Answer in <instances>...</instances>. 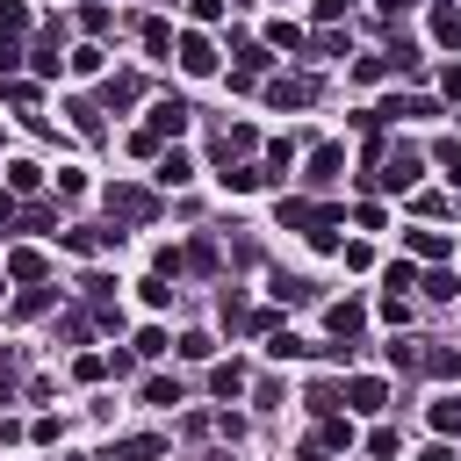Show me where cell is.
<instances>
[{
  "label": "cell",
  "instance_id": "7dc6e473",
  "mask_svg": "<svg viewBox=\"0 0 461 461\" xmlns=\"http://www.w3.org/2000/svg\"><path fill=\"white\" fill-rule=\"evenodd\" d=\"M432 158H439V166L461 180V137H439V144H432Z\"/></svg>",
  "mask_w": 461,
  "mask_h": 461
},
{
  "label": "cell",
  "instance_id": "c3c4849f",
  "mask_svg": "<svg viewBox=\"0 0 461 461\" xmlns=\"http://www.w3.org/2000/svg\"><path fill=\"white\" fill-rule=\"evenodd\" d=\"M29 50H22V36H0V79H14V65H22Z\"/></svg>",
  "mask_w": 461,
  "mask_h": 461
},
{
  "label": "cell",
  "instance_id": "6125c7cd",
  "mask_svg": "<svg viewBox=\"0 0 461 461\" xmlns=\"http://www.w3.org/2000/svg\"><path fill=\"white\" fill-rule=\"evenodd\" d=\"M58 461H79V454H58Z\"/></svg>",
  "mask_w": 461,
  "mask_h": 461
},
{
  "label": "cell",
  "instance_id": "836d02e7",
  "mask_svg": "<svg viewBox=\"0 0 461 461\" xmlns=\"http://www.w3.org/2000/svg\"><path fill=\"white\" fill-rule=\"evenodd\" d=\"M137 36H144V50H151V58H166V50H173V29H166V22H158V14H151V22H144V29H137Z\"/></svg>",
  "mask_w": 461,
  "mask_h": 461
},
{
  "label": "cell",
  "instance_id": "f6af8a7d",
  "mask_svg": "<svg viewBox=\"0 0 461 461\" xmlns=\"http://www.w3.org/2000/svg\"><path fill=\"white\" fill-rule=\"evenodd\" d=\"M72 375H79V382H101V375H108V353H79Z\"/></svg>",
  "mask_w": 461,
  "mask_h": 461
},
{
  "label": "cell",
  "instance_id": "603a6c76",
  "mask_svg": "<svg viewBox=\"0 0 461 461\" xmlns=\"http://www.w3.org/2000/svg\"><path fill=\"white\" fill-rule=\"evenodd\" d=\"M432 43L439 50H461V7H432Z\"/></svg>",
  "mask_w": 461,
  "mask_h": 461
},
{
  "label": "cell",
  "instance_id": "f35d334b",
  "mask_svg": "<svg viewBox=\"0 0 461 461\" xmlns=\"http://www.w3.org/2000/svg\"><path fill=\"white\" fill-rule=\"evenodd\" d=\"M267 353H274V360H295V353H317V346H303L295 331H274V339H267Z\"/></svg>",
  "mask_w": 461,
  "mask_h": 461
},
{
  "label": "cell",
  "instance_id": "d4e9b609",
  "mask_svg": "<svg viewBox=\"0 0 461 461\" xmlns=\"http://www.w3.org/2000/svg\"><path fill=\"white\" fill-rule=\"evenodd\" d=\"M187 173H194L187 151H158V187H187Z\"/></svg>",
  "mask_w": 461,
  "mask_h": 461
},
{
  "label": "cell",
  "instance_id": "484cf974",
  "mask_svg": "<svg viewBox=\"0 0 461 461\" xmlns=\"http://www.w3.org/2000/svg\"><path fill=\"white\" fill-rule=\"evenodd\" d=\"M267 180H274L267 166H223V187H230V194H252V187H267Z\"/></svg>",
  "mask_w": 461,
  "mask_h": 461
},
{
  "label": "cell",
  "instance_id": "e0dca14e",
  "mask_svg": "<svg viewBox=\"0 0 461 461\" xmlns=\"http://www.w3.org/2000/svg\"><path fill=\"white\" fill-rule=\"evenodd\" d=\"M324 216V202H303V194H281V230H310Z\"/></svg>",
  "mask_w": 461,
  "mask_h": 461
},
{
  "label": "cell",
  "instance_id": "cb8c5ba5",
  "mask_svg": "<svg viewBox=\"0 0 461 461\" xmlns=\"http://www.w3.org/2000/svg\"><path fill=\"white\" fill-rule=\"evenodd\" d=\"M267 50H310V36H303V29L281 14V22H267Z\"/></svg>",
  "mask_w": 461,
  "mask_h": 461
},
{
  "label": "cell",
  "instance_id": "94428289",
  "mask_svg": "<svg viewBox=\"0 0 461 461\" xmlns=\"http://www.w3.org/2000/svg\"><path fill=\"white\" fill-rule=\"evenodd\" d=\"M418 461H454V454H447V447H425V454H418Z\"/></svg>",
  "mask_w": 461,
  "mask_h": 461
},
{
  "label": "cell",
  "instance_id": "74e56055",
  "mask_svg": "<svg viewBox=\"0 0 461 461\" xmlns=\"http://www.w3.org/2000/svg\"><path fill=\"white\" fill-rule=\"evenodd\" d=\"M7 180H14V194H36V187H43V166L22 158V166H7Z\"/></svg>",
  "mask_w": 461,
  "mask_h": 461
},
{
  "label": "cell",
  "instance_id": "6f0895ef",
  "mask_svg": "<svg viewBox=\"0 0 461 461\" xmlns=\"http://www.w3.org/2000/svg\"><path fill=\"white\" fill-rule=\"evenodd\" d=\"M439 94H447V101H461V65H447V72H439Z\"/></svg>",
  "mask_w": 461,
  "mask_h": 461
},
{
  "label": "cell",
  "instance_id": "11a10c76",
  "mask_svg": "<svg viewBox=\"0 0 461 461\" xmlns=\"http://www.w3.org/2000/svg\"><path fill=\"white\" fill-rule=\"evenodd\" d=\"M187 14L194 22H223V0H187Z\"/></svg>",
  "mask_w": 461,
  "mask_h": 461
},
{
  "label": "cell",
  "instance_id": "d590c367",
  "mask_svg": "<svg viewBox=\"0 0 461 461\" xmlns=\"http://www.w3.org/2000/svg\"><path fill=\"white\" fill-rule=\"evenodd\" d=\"M108 22H115V14H108L101 0H86V7H79V29H86V36H108Z\"/></svg>",
  "mask_w": 461,
  "mask_h": 461
},
{
  "label": "cell",
  "instance_id": "ab89813d",
  "mask_svg": "<svg viewBox=\"0 0 461 461\" xmlns=\"http://www.w3.org/2000/svg\"><path fill=\"white\" fill-rule=\"evenodd\" d=\"M29 29V7L22 0H0V36H22Z\"/></svg>",
  "mask_w": 461,
  "mask_h": 461
},
{
  "label": "cell",
  "instance_id": "1f68e13d",
  "mask_svg": "<svg viewBox=\"0 0 461 461\" xmlns=\"http://www.w3.org/2000/svg\"><path fill=\"white\" fill-rule=\"evenodd\" d=\"M303 403L324 418V411H339V403H346V389H339V382H310V396H303Z\"/></svg>",
  "mask_w": 461,
  "mask_h": 461
},
{
  "label": "cell",
  "instance_id": "5bb4252c",
  "mask_svg": "<svg viewBox=\"0 0 461 461\" xmlns=\"http://www.w3.org/2000/svg\"><path fill=\"white\" fill-rule=\"evenodd\" d=\"M418 367H425L432 382H454V375H461V346H425V353H418Z\"/></svg>",
  "mask_w": 461,
  "mask_h": 461
},
{
  "label": "cell",
  "instance_id": "db71d44e",
  "mask_svg": "<svg viewBox=\"0 0 461 461\" xmlns=\"http://www.w3.org/2000/svg\"><path fill=\"white\" fill-rule=\"evenodd\" d=\"M396 447H403V439H396V432H389V425H382V432H367V454H382V461H389V454H396Z\"/></svg>",
  "mask_w": 461,
  "mask_h": 461
},
{
  "label": "cell",
  "instance_id": "7bdbcfd3",
  "mask_svg": "<svg viewBox=\"0 0 461 461\" xmlns=\"http://www.w3.org/2000/svg\"><path fill=\"white\" fill-rule=\"evenodd\" d=\"M382 317H389V324H411V295L389 288V295H382Z\"/></svg>",
  "mask_w": 461,
  "mask_h": 461
},
{
  "label": "cell",
  "instance_id": "3957f363",
  "mask_svg": "<svg viewBox=\"0 0 461 461\" xmlns=\"http://www.w3.org/2000/svg\"><path fill=\"white\" fill-rule=\"evenodd\" d=\"M267 101L274 108H310L317 101V79L310 72H281V79H267Z\"/></svg>",
  "mask_w": 461,
  "mask_h": 461
},
{
  "label": "cell",
  "instance_id": "e575fe53",
  "mask_svg": "<svg viewBox=\"0 0 461 461\" xmlns=\"http://www.w3.org/2000/svg\"><path fill=\"white\" fill-rule=\"evenodd\" d=\"M389 367H396V375H411V367H418V339H403V331H396V339H389Z\"/></svg>",
  "mask_w": 461,
  "mask_h": 461
},
{
  "label": "cell",
  "instance_id": "b9f144b4",
  "mask_svg": "<svg viewBox=\"0 0 461 461\" xmlns=\"http://www.w3.org/2000/svg\"><path fill=\"white\" fill-rule=\"evenodd\" d=\"M173 295H180V288H173V281H166V274H151V281H144V303H151V310H166V303H173Z\"/></svg>",
  "mask_w": 461,
  "mask_h": 461
},
{
  "label": "cell",
  "instance_id": "f907efd6",
  "mask_svg": "<svg viewBox=\"0 0 461 461\" xmlns=\"http://www.w3.org/2000/svg\"><path fill=\"white\" fill-rule=\"evenodd\" d=\"M166 346H173V339H166L158 324H144V331H137V353H144V360H151V353H166Z\"/></svg>",
  "mask_w": 461,
  "mask_h": 461
},
{
  "label": "cell",
  "instance_id": "83f0119b",
  "mask_svg": "<svg viewBox=\"0 0 461 461\" xmlns=\"http://www.w3.org/2000/svg\"><path fill=\"white\" fill-rule=\"evenodd\" d=\"M58 339H65V346H86V339H94V310H65V317H58Z\"/></svg>",
  "mask_w": 461,
  "mask_h": 461
},
{
  "label": "cell",
  "instance_id": "44dd1931",
  "mask_svg": "<svg viewBox=\"0 0 461 461\" xmlns=\"http://www.w3.org/2000/svg\"><path fill=\"white\" fill-rule=\"evenodd\" d=\"M339 223H346V216H339V209H331V202H324V216H317V223H310V230H303V238H310V245H317V252H339Z\"/></svg>",
  "mask_w": 461,
  "mask_h": 461
},
{
  "label": "cell",
  "instance_id": "5b68a950",
  "mask_svg": "<svg viewBox=\"0 0 461 461\" xmlns=\"http://www.w3.org/2000/svg\"><path fill=\"white\" fill-rule=\"evenodd\" d=\"M158 454H166L158 432H122V439H108V461H158Z\"/></svg>",
  "mask_w": 461,
  "mask_h": 461
},
{
  "label": "cell",
  "instance_id": "816d5d0a",
  "mask_svg": "<svg viewBox=\"0 0 461 461\" xmlns=\"http://www.w3.org/2000/svg\"><path fill=\"white\" fill-rule=\"evenodd\" d=\"M310 50H317V58H339V50H346V36H339V29H324V36H310Z\"/></svg>",
  "mask_w": 461,
  "mask_h": 461
},
{
  "label": "cell",
  "instance_id": "8d00e7d4",
  "mask_svg": "<svg viewBox=\"0 0 461 461\" xmlns=\"http://www.w3.org/2000/svg\"><path fill=\"white\" fill-rule=\"evenodd\" d=\"M65 65H72V72H79V79H94V72H101V43H79V50H72V58H65Z\"/></svg>",
  "mask_w": 461,
  "mask_h": 461
},
{
  "label": "cell",
  "instance_id": "7402d4cb",
  "mask_svg": "<svg viewBox=\"0 0 461 461\" xmlns=\"http://www.w3.org/2000/svg\"><path fill=\"white\" fill-rule=\"evenodd\" d=\"M180 274H216V238H194V245H180Z\"/></svg>",
  "mask_w": 461,
  "mask_h": 461
},
{
  "label": "cell",
  "instance_id": "f1b7e54d",
  "mask_svg": "<svg viewBox=\"0 0 461 461\" xmlns=\"http://www.w3.org/2000/svg\"><path fill=\"white\" fill-rule=\"evenodd\" d=\"M209 389H216V396H238V389H245V367H238V360H216V367H209Z\"/></svg>",
  "mask_w": 461,
  "mask_h": 461
},
{
  "label": "cell",
  "instance_id": "ee69618b",
  "mask_svg": "<svg viewBox=\"0 0 461 461\" xmlns=\"http://www.w3.org/2000/svg\"><path fill=\"white\" fill-rule=\"evenodd\" d=\"M209 353H216L209 331H187V339H180V360H209Z\"/></svg>",
  "mask_w": 461,
  "mask_h": 461
},
{
  "label": "cell",
  "instance_id": "60d3db41",
  "mask_svg": "<svg viewBox=\"0 0 461 461\" xmlns=\"http://www.w3.org/2000/svg\"><path fill=\"white\" fill-rule=\"evenodd\" d=\"M288 158H295V144H288V137H274V144H267V173L281 180V173H288Z\"/></svg>",
  "mask_w": 461,
  "mask_h": 461
},
{
  "label": "cell",
  "instance_id": "91938a15",
  "mask_svg": "<svg viewBox=\"0 0 461 461\" xmlns=\"http://www.w3.org/2000/svg\"><path fill=\"white\" fill-rule=\"evenodd\" d=\"M14 216H22V209H14V194H0V230H7Z\"/></svg>",
  "mask_w": 461,
  "mask_h": 461
},
{
  "label": "cell",
  "instance_id": "d6a6232c",
  "mask_svg": "<svg viewBox=\"0 0 461 461\" xmlns=\"http://www.w3.org/2000/svg\"><path fill=\"white\" fill-rule=\"evenodd\" d=\"M432 432H447V439L461 432V396H439V403H432Z\"/></svg>",
  "mask_w": 461,
  "mask_h": 461
},
{
  "label": "cell",
  "instance_id": "f546056e",
  "mask_svg": "<svg viewBox=\"0 0 461 461\" xmlns=\"http://www.w3.org/2000/svg\"><path fill=\"white\" fill-rule=\"evenodd\" d=\"M267 65H274V50H267V43H238V72H245V79H259Z\"/></svg>",
  "mask_w": 461,
  "mask_h": 461
},
{
  "label": "cell",
  "instance_id": "9c48e42d",
  "mask_svg": "<svg viewBox=\"0 0 461 461\" xmlns=\"http://www.w3.org/2000/svg\"><path fill=\"white\" fill-rule=\"evenodd\" d=\"M115 245H122V230H65V252H79V259H101Z\"/></svg>",
  "mask_w": 461,
  "mask_h": 461
},
{
  "label": "cell",
  "instance_id": "277c9868",
  "mask_svg": "<svg viewBox=\"0 0 461 461\" xmlns=\"http://www.w3.org/2000/svg\"><path fill=\"white\" fill-rule=\"evenodd\" d=\"M187 115H194V108H187L180 94H166V101H151V122H144V130H151V137H180Z\"/></svg>",
  "mask_w": 461,
  "mask_h": 461
},
{
  "label": "cell",
  "instance_id": "ba28073f",
  "mask_svg": "<svg viewBox=\"0 0 461 461\" xmlns=\"http://www.w3.org/2000/svg\"><path fill=\"white\" fill-rule=\"evenodd\" d=\"M339 173H346V151H339V144H317V151H310V173H303V180H310V187H331Z\"/></svg>",
  "mask_w": 461,
  "mask_h": 461
},
{
  "label": "cell",
  "instance_id": "ffe728a7",
  "mask_svg": "<svg viewBox=\"0 0 461 461\" xmlns=\"http://www.w3.org/2000/svg\"><path fill=\"white\" fill-rule=\"evenodd\" d=\"M101 94H108V108L122 115V108H137V94H144V79H137V72H115V79H108Z\"/></svg>",
  "mask_w": 461,
  "mask_h": 461
},
{
  "label": "cell",
  "instance_id": "7c38bea8",
  "mask_svg": "<svg viewBox=\"0 0 461 461\" xmlns=\"http://www.w3.org/2000/svg\"><path fill=\"white\" fill-rule=\"evenodd\" d=\"M50 303H58V288H43V281H22V295L7 303V317H43Z\"/></svg>",
  "mask_w": 461,
  "mask_h": 461
},
{
  "label": "cell",
  "instance_id": "ac0fdd59",
  "mask_svg": "<svg viewBox=\"0 0 461 461\" xmlns=\"http://www.w3.org/2000/svg\"><path fill=\"white\" fill-rule=\"evenodd\" d=\"M43 274H50V267H43L36 245H14V252H7V281H43Z\"/></svg>",
  "mask_w": 461,
  "mask_h": 461
},
{
  "label": "cell",
  "instance_id": "9a60e30c",
  "mask_svg": "<svg viewBox=\"0 0 461 461\" xmlns=\"http://www.w3.org/2000/svg\"><path fill=\"white\" fill-rule=\"evenodd\" d=\"M382 403H389V389H382L375 375H353V382H346V411H382Z\"/></svg>",
  "mask_w": 461,
  "mask_h": 461
},
{
  "label": "cell",
  "instance_id": "f5cc1de1",
  "mask_svg": "<svg viewBox=\"0 0 461 461\" xmlns=\"http://www.w3.org/2000/svg\"><path fill=\"white\" fill-rule=\"evenodd\" d=\"M389 288H403V295H411V288H418V267H411V259H396V267H389Z\"/></svg>",
  "mask_w": 461,
  "mask_h": 461
},
{
  "label": "cell",
  "instance_id": "680465c9",
  "mask_svg": "<svg viewBox=\"0 0 461 461\" xmlns=\"http://www.w3.org/2000/svg\"><path fill=\"white\" fill-rule=\"evenodd\" d=\"M339 14H346V0H317V22H324V29H331Z\"/></svg>",
  "mask_w": 461,
  "mask_h": 461
},
{
  "label": "cell",
  "instance_id": "52a82bcc",
  "mask_svg": "<svg viewBox=\"0 0 461 461\" xmlns=\"http://www.w3.org/2000/svg\"><path fill=\"white\" fill-rule=\"evenodd\" d=\"M180 72H194V79H202V72H216V50H209V36H202V29H187V36H180Z\"/></svg>",
  "mask_w": 461,
  "mask_h": 461
},
{
  "label": "cell",
  "instance_id": "8992f818",
  "mask_svg": "<svg viewBox=\"0 0 461 461\" xmlns=\"http://www.w3.org/2000/svg\"><path fill=\"white\" fill-rule=\"evenodd\" d=\"M411 115H439V101L432 94H396V101L375 108V122H411Z\"/></svg>",
  "mask_w": 461,
  "mask_h": 461
},
{
  "label": "cell",
  "instance_id": "9f6ffc18",
  "mask_svg": "<svg viewBox=\"0 0 461 461\" xmlns=\"http://www.w3.org/2000/svg\"><path fill=\"white\" fill-rule=\"evenodd\" d=\"M411 7H418V0H375V14H382V22H403Z\"/></svg>",
  "mask_w": 461,
  "mask_h": 461
},
{
  "label": "cell",
  "instance_id": "bcb514c9",
  "mask_svg": "<svg viewBox=\"0 0 461 461\" xmlns=\"http://www.w3.org/2000/svg\"><path fill=\"white\" fill-rule=\"evenodd\" d=\"M144 403H180V382H166V375H151V382H144Z\"/></svg>",
  "mask_w": 461,
  "mask_h": 461
},
{
  "label": "cell",
  "instance_id": "d6986e66",
  "mask_svg": "<svg viewBox=\"0 0 461 461\" xmlns=\"http://www.w3.org/2000/svg\"><path fill=\"white\" fill-rule=\"evenodd\" d=\"M274 303H281V310H303V303H317V288H310L303 274H274Z\"/></svg>",
  "mask_w": 461,
  "mask_h": 461
},
{
  "label": "cell",
  "instance_id": "6da1fadb",
  "mask_svg": "<svg viewBox=\"0 0 461 461\" xmlns=\"http://www.w3.org/2000/svg\"><path fill=\"white\" fill-rule=\"evenodd\" d=\"M101 209H108V223H151V216H158V194L137 187V180H115V187L101 194Z\"/></svg>",
  "mask_w": 461,
  "mask_h": 461
},
{
  "label": "cell",
  "instance_id": "7a4b0ae2",
  "mask_svg": "<svg viewBox=\"0 0 461 461\" xmlns=\"http://www.w3.org/2000/svg\"><path fill=\"white\" fill-rule=\"evenodd\" d=\"M418 173H425V151L396 144V151L382 158V173H367V187H389V194H403V187H418Z\"/></svg>",
  "mask_w": 461,
  "mask_h": 461
},
{
  "label": "cell",
  "instance_id": "4dcf8cb0",
  "mask_svg": "<svg viewBox=\"0 0 461 461\" xmlns=\"http://www.w3.org/2000/svg\"><path fill=\"white\" fill-rule=\"evenodd\" d=\"M14 223H22V230H58V202H29Z\"/></svg>",
  "mask_w": 461,
  "mask_h": 461
},
{
  "label": "cell",
  "instance_id": "30bf717a",
  "mask_svg": "<svg viewBox=\"0 0 461 461\" xmlns=\"http://www.w3.org/2000/svg\"><path fill=\"white\" fill-rule=\"evenodd\" d=\"M252 144H259V137H252V122H223V130H216V158H223V166H230V158H245Z\"/></svg>",
  "mask_w": 461,
  "mask_h": 461
},
{
  "label": "cell",
  "instance_id": "4316f807",
  "mask_svg": "<svg viewBox=\"0 0 461 461\" xmlns=\"http://www.w3.org/2000/svg\"><path fill=\"white\" fill-rule=\"evenodd\" d=\"M418 295H432V303H454V295H461V281H454L447 267H432V274H418Z\"/></svg>",
  "mask_w": 461,
  "mask_h": 461
},
{
  "label": "cell",
  "instance_id": "8fae6325",
  "mask_svg": "<svg viewBox=\"0 0 461 461\" xmlns=\"http://www.w3.org/2000/svg\"><path fill=\"white\" fill-rule=\"evenodd\" d=\"M403 245H411L418 259H432V267H439V259L454 252V238H447V230H432V223H425V230H403Z\"/></svg>",
  "mask_w": 461,
  "mask_h": 461
},
{
  "label": "cell",
  "instance_id": "681fc988",
  "mask_svg": "<svg viewBox=\"0 0 461 461\" xmlns=\"http://www.w3.org/2000/svg\"><path fill=\"white\" fill-rule=\"evenodd\" d=\"M0 94H7L14 108H36V86H29V79H0Z\"/></svg>",
  "mask_w": 461,
  "mask_h": 461
},
{
  "label": "cell",
  "instance_id": "2e32d148",
  "mask_svg": "<svg viewBox=\"0 0 461 461\" xmlns=\"http://www.w3.org/2000/svg\"><path fill=\"white\" fill-rule=\"evenodd\" d=\"M29 65H36V79H50V72L65 65V50H58V22H50V36H36V43H29Z\"/></svg>",
  "mask_w": 461,
  "mask_h": 461
},
{
  "label": "cell",
  "instance_id": "4fadbf2b",
  "mask_svg": "<svg viewBox=\"0 0 461 461\" xmlns=\"http://www.w3.org/2000/svg\"><path fill=\"white\" fill-rule=\"evenodd\" d=\"M324 324H331V339H360V324H367V310H360V303L346 295V303H331V310H324Z\"/></svg>",
  "mask_w": 461,
  "mask_h": 461
}]
</instances>
